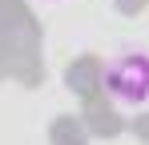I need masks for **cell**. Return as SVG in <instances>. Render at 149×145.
I'll return each instance as SVG.
<instances>
[{"label":"cell","mask_w":149,"mask_h":145,"mask_svg":"<svg viewBox=\"0 0 149 145\" xmlns=\"http://www.w3.org/2000/svg\"><path fill=\"white\" fill-rule=\"evenodd\" d=\"M101 89H105V97H109L117 109H125V113L149 109V48L113 52V56L101 65Z\"/></svg>","instance_id":"1"}]
</instances>
